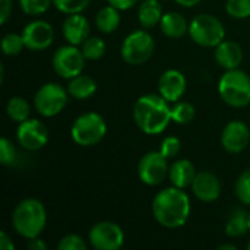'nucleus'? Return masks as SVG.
I'll return each mask as SVG.
<instances>
[{"label":"nucleus","instance_id":"f257e3e1","mask_svg":"<svg viewBox=\"0 0 250 250\" xmlns=\"http://www.w3.org/2000/svg\"><path fill=\"white\" fill-rule=\"evenodd\" d=\"M152 214L157 223L166 229H180L190 215V199L188 193L176 186L160 190L152 201Z\"/></svg>","mask_w":250,"mask_h":250},{"label":"nucleus","instance_id":"f03ea898","mask_svg":"<svg viewBox=\"0 0 250 250\" xmlns=\"http://www.w3.org/2000/svg\"><path fill=\"white\" fill-rule=\"evenodd\" d=\"M133 119L136 126L146 135L163 133L171 119V108L163 95L146 94L138 98L133 107Z\"/></svg>","mask_w":250,"mask_h":250},{"label":"nucleus","instance_id":"7ed1b4c3","mask_svg":"<svg viewBox=\"0 0 250 250\" xmlns=\"http://www.w3.org/2000/svg\"><path fill=\"white\" fill-rule=\"evenodd\" d=\"M47 224V212L44 205L34 198L21 201L12 214V226L15 231L23 239L38 237Z\"/></svg>","mask_w":250,"mask_h":250},{"label":"nucleus","instance_id":"20e7f679","mask_svg":"<svg viewBox=\"0 0 250 250\" xmlns=\"http://www.w3.org/2000/svg\"><path fill=\"white\" fill-rule=\"evenodd\" d=\"M218 94L221 100L236 108L250 104V76L239 69L227 70L218 82Z\"/></svg>","mask_w":250,"mask_h":250},{"label":"nucleus","instance_id":"39448f33","mask_svg":"<svg viewBox=\"0 0 250 250\" xmlns=\"http://www.w3.org/2000/svg\"><path fill=\"white\" fill-rule=\"evenodd\" d=\"M189 35L193 42L201 47H217L224 41L226 28L218 18L208 13H201L190 21Z\"/></svg>","mask_w":250,"mask_h":250},{"label":"nucleus","instance_id":"423d86ee","mask_svg":"<svg viewBox=\"0 0 250 250\" xmlns=\"http://www.w3.org/2000/svg\"><path fill=\"white\" fill-rule=\"evenodd\" d=\"M107 133V123L98 113L89 111L79 116L70 129L72 139L81 146H92L104 139Z\"/></svg>","mask_w":250,"mask_h":250},{"label":"nucleus","instance_id":"0eeeda50","mask_svg":"<svg viewBox=\"0 0 250 250\" xmlns=\"http://www.w3.org/2000/svg\"><path fill=\"white\" fill-rule=\"evenodd\" d=\"M155 42L149 32L133 31L129 34L122 44V57L126 63L132 66H139L146 63L154 54Z\"/></svg>","mask_w":250,"mask_h":250},{"label":"nucleus","instance_id":"6e6552de","mask_svg":"<svg viewBox=\"0 0 250 250\" xmlns=\"http://www.w3.org/2000/svg\"><path fill=\"white\" fill-rule=\"evenodd\" d=\"M69 100V92L62 85L48 82L38 88L34 97L35 110L44 117H54L63 111Z\"/></svg>","mask_w":250,"mask_h":250},{"label":"nucleus","instance_id":"1a4fd4ad","mask_svg":"<svg viewBox=\"0 0 250 250\" xmlns=\"http://www.w3.org/2000/svg\"><path fill=\"white\" fill-rule=\"evenodd\" d=\"M53 69L54 72L64 79H72L82 73L85 66V56L82 50L76 45H63L57 48L53 54Z\"/></svg>","mask_w":250,"mask_h":250},{"label":"nucleus","instance_id":"9d476101","mask_svg":"<svg viewBox=\"0 0 250 250\" xmlns=\"http://www.w3.org/2000/svg\"><path fill=\"white\" fill-rule=\"evenodd\" d=\"M89 243L97 250H119L125 243L122 227L113 221L97 223L89 230Z\"/></svg>","mask_w":250,"mask_h":250},{"label":"nucleus","instance_id":"9b49d317","mask_svg":"<svg viewBox=\"0 0 250 250\" xmlns=\"http://www.w3.org/2000/svg\"><path fill=\"white\" fill-rule=\"evenodd\" d=\"M167 160L168 158H166L160 151L145 154L138 164V176L141 182L148 186L161 185L166 180L170 170Z\"/></svg>","mask_w":250,"mask_h":250},{"label":"nucleus","instance_id":"f8f14e48","mask_svg":"<svg viewBox=\"0 0 250 250\" xmlns=\"http://www.w3.org/2000/svg\"><path fill=\"white\" fill-rule=\"evenodd\" d=\"M16 139L19 145L28 151H38L48 142V130L45 125L37 119H26L19 123Z\"/></svg>","mask_w":250,"mask_h":250},{"label":"nucleus","instance_id":"ddd939ff","mask_svg":"<svg viewBox=\"0 0 250 250\" xmlns=\"http://www.w3.org/2000/svg\"><path fill=\"white\" fill-rule=\"evenodd\" d=\"M23 44L28 50L42 51L48 48L54 40L53 26L45 21H32L21 32Z\"/></svg>","mask_w":250,"mask_h":250},{"label":"nucleus","instance_id":"4468645a","mask_svg":"<svg viewBox=\"0 0 250 250\" xmlns=\"http://www.w3.org/2000/svg\"><path fill=\"white\" fill-rule=\"evenodd\" d=\"M250 142V130L246 123L240 120L229 122L221 133V145L230 154L243 152Z\"/></svg>","mask_w":250,"mask_h":250},{"label":"nucleus","instance_id":"2eb2a0df","mask_svg":"<svg viewBox=\"0 0 250 250\" xmlns=\"http://www.w3.org/2000/svg\"><path fill=\"white\" fill-rule=\"evenodd\" d=\"M186 78L180 70L168 69L158 81V91L168 103H177L186 92Z\"/></svg>","mask_w":250,"mask_h":250},{"label":"nucleus","instance_id":"dca6fc26","mask_svg":"<svg viewBox=\"0 0 250 250\" xmlns=\"http://www.w3.org/2000/svg\"><path fill=\"white\" fill-rule=\"evenodd\" d=\"M195 196L202 202H214L221 195V182L211 171H199L192 183Z\"/></svg>","mask_w":250,"mask_h":250},{"label":"nucleus","instance_id":"f3484780","mask_svg":"<svg viewBox=\"0 0 250 250\" xmlns=\"http://www.w3.org/2000/svg\"><path fill=\"white\" fill-rule=\"evenodd\" d=\"M62 31H63L64 40L69 44L79 45L89 37L91 26L85 16H82L81 13H72L66 18Z\"/></svg>","mask_w":250,"mask_h":250},{"label":"nucleus","instance_id":"a211bd4d","mask_svg":"<svg viewBox=\"0 0 250 250\" xmlns=\"http://www.w3.org/2000/svg\"><path fill=\"white\" fill-rule=\"evenodd\" d=\"M215 60L226 70L237 69L243 60L242 47L234 41H223L215 47Z\"/></svg>","mask_w":250,"mask_h":250},{"label":"nucleus","instance_id":"6ab92c4d","mask_svg":"<svg viewBox=\"0 0 250 250\" xmlns=\"http://www.w3.org/2000/svg\"><path fill=\"white\" fill-rule=\"evenodd\" d=\"M196 168L192 161L189 160H177L170 166L168 170V177L173 186L186 189L188 186H192L195 177H196Z\"/></svg>","mask_w":250,"mask_h":250},{"label":"nucleus","instance_id":"aec40b11","mask_svg":"<svg viewBox=\"0 0 250 250\" xmlns=\"http://www.w3.org/2000/svg\"><path fill=\"white\" fill-rule=\"evenodd\" d=\"M161 32L168 38H182L186 32H189V25L186 18L177 12H167L163 15L160 22Z\"/></svg>","mask_w":250,"mask_h":250},{"label":"nucleus","instance_id":"412c9836","mask_svg":"<svg viewBox=\"0 0 250 250\" xmlns=\"http://www.w3.org/2000/svg\"><path fill=\"white\" fill-rule=\"evenodd\" d=\"M163 15V7L158 0H144L138 10L139 23L145 29H151L155 25H160Z\"/></svg>","mask_w":250,"mask_h":250},{"label":"nucleus","instance_id":"4be33fe9","mask_svg":"<svg viewBox=\"0 0 250 250\" xmlns=\"http://www.w3.org/2000/svg\"><path fill=\"white\" fill-rule=\"evenodd\" d=\"M95 91H97V82L86 75H78L69 79L67 92L75 100H88L95 94Z\"/></svg>","mask_w":250,"mask_h":250},{"label":"nucleus","instance_id":"5701e85b","mask_svg":"<svg viewBox=\"0 0 250 250\" xmlns=\"http://www.w3.org/2000/svg\"><path fill=\"white\" fill-rule=\"evenodd\" d=\"M95 25L104 34H110V32L116 31L117 26L120 25V13H119V9H116L111 4L100 9V12L95 16Z\"/></svg>","mask_w":250,"mask_h":250},{"label":"nucleus","instance_id":"b1692460","mask_svg":"<svg viewBox=\"0 0 250 250\" xmlns=\"http://www.w3.org/2000/svg\"><path fill=\"white\" fill-rule=\"evenodd\" d=\"M249 214L246 215L243 211L237 209L231 214L226 224V234L229 237H242L249 231Z\"/></svg>","mask_w":250,"mask_h":250},{"label":"nucleus","instance_id":"393cba45","mask_svg":"<svg viewBox=\"0 0 250 250\" xmlns=\"http://www.w3.org/2000/svg\"><path fill=\"white\" fill-rule=\"evenodd\" d=\"M29 111H31L29 104L22 97H12L7 101L6 113H7V116H9V119L12 122H16V123L25 122L29 117Z\"/></svg>","mask_w":250,"mask_h":250},{"label":"nucleus","instance_id":"a878e982","mask_svg":"<svg viewBox=\"0 0 250 250\" xmlns=\"http://www.w3.org/2000/svg\"><path fill=\"white\" fill-rule=\"evenodd\" d=\"M82 53L88 60H98L105 53V42L100 37H88L82 42Z\"/></svg>","mask_w":250,"mask_h":250},{"label":"nucleus","instance_id":"bb28decb","mask_svg":"<svg viewBox=\"0 0 250 250\" xmlns=\"http://www.w3.org/2000/svg\"><path fill=\"white\" fill-rule=\"evenodd\" d=\"M195 107L188 101H180L171 108V119L177 125H188L195 119Z\"/></svg>","mask_w":250,"mask_h":250},{"label":"nucleus","instance_id":"cd10ccee","mask_svg":"<svg viewBox=\"0 0 250 250\" xmlns=\"http://www.w3.org/2000/svg\"><path fill=\"white\" fill-rule=\"evenodd\" d=\"M25 47L21 34H6L1 40V50L6 56H16Z\"/></svg>","mask_w":250,"mask_h":250},{"label":"nucleus","instance_id":"c85d7f7f","mask_svg":"<svg viewBox=\"0 0 250 250\" xmlns=\"http://www.w3.org/2000/svg\"><path fill=\"white\" fill-rule=\"evenodd\" d=\"M53 4V0H19V6L23 13L29 16H37L42 15L50 9Z\"/></svg>","mask_w":250,"mask_h":250},{"label":"nucleus","instance_id":"c756f323","mask_svg":"<svg viewBox=\"0 0 250 250\" xmlns=\"http://www.w3.org/2000/svg\"><path fill=\"white\" fill-rule=\"evenodd\" d=\"M226 10L231 18L246 19L250 16V0H227Z\"/></svg>","mask_w":250,"mask_h":250},{"label":"nucleus","instance_id":"7c9ffc66","mask_svg":"<svg viewBox=\"0 0 250 250\" xmlns=\"http://www.w3.org/2000/svg\"><path fill=\"white\" fill-rule=\"evenodd\" d=\"M91 0H53V4L57 10L72 15V13H81L88 7Z\"/></svg>","mask_w":250,"mask_h":250},{"label":"nucleus","instance_id":"2f4dec72","mask_svg":"<svg viewBox=\"0 0 250 250\" xmlns=\"http://www.w3.org/2000/svg\"><path fill=\"white\" fill-rule=\"evenodd\" d=\"M236 196L240 202L250 205V170H246L240 174L236 182Z\"/></svg>","mask_w":250,"mask_h":250},{"label":"nucleus","instance_id":"473e14b6","mask_svg":"<svg viewBox=\"0 0 250 250\" xmlns=\"http://www.w3.org/2000/svg\"><path fill=\"white\" fill-rule=\"evenodd\" d=\"M86 248L85 240L78 234H67L57 245L59 250H86Z\"/></svg>","mask_w":250,"mask_h":250},{"label":"nucleus","instance_id":"72a5a7b5","mask_svg":"<svg viewBox=\"0 0 250 250\" xmlns=\"http://www.w3.org/2000/svg\"><path fill=\"white\" fill-rule=\"evenodd\" d=\"M180 148H182V144H180V139L179 138H176V136H167L161 142L160 152L166 158H173V157H176L180 152Z\"/></svg>","mask_w":250,"mask_h":250},{"label":"nucleus","instance_id":"f704fd0d","mask_svg":"<svg viewBox=\"0 0 250 250\" xmlns=\"http://www.w3.org/2000/svg\"><path fill=\"white\" fill-rule=\"evenodd\" d=\"M15 146L13 144L7 139V138H1L0 139V163L3 166H9L15 161Z\"/></svg>","mask_w":250,"mask_h":250},{"label":"nucleus","instance_id":"c9c22d12","mask_svg":"<svg viewBox=\"0 0 250 250\" xmlns=\"http://www.w3.org/2000/svg\"><path fill=\"white\" fill-rule=\"evenodd\" d=\"M12 13V0H0V22L4 25Z\"/></svg>","mask_w":250,"mask_h":250},{"label":"nucleus","instance_id":"e433bc0d","mask_svg":"<svg viewBox=\"0 0 250 250\" xmlns=\"http://www.w3.org/2000/svg\"><path fill=\"white\" fill-rule=\"evenodd\" d=\"M107 1H108V4L114 6L119 10H127V9L133 7L139 0H107Z\"/></svg>","mask_w":250,"mask_h":250},{"label":"nucleus","instance_id":"4c0bfd02","mask_svg":"<svg viewBox=\"0 0 250 250\" xmlns=\"http://www.w3.org/2000/svg\"><path fill=\"white\" fill-rule=\"evenodd\" d=\"M0 249L1 250H13L15 249V245L12 243V240L9 239V236L1 231L0 233Z\"/></svg>","mask_w":250,"mask_h":250},{"label":"nucleus","instance_id":"58836bf2","mask_svg":"<svg viewBox=\"0 0 250 250\" xmlns=\"http://www.w3.org/2000/svg\"><path fill=\"white\" fill-rule=\"evenodd\" d=\"M28 249L29 250H45L47 249V245L41 240V239H38V237H35V239H31L29 240V243H28Z\"/></svg>","mask_w":250,"mask_h":250},{"label":"nucleus","instance_id":"ea45409f","mask_svg":"<svg viewBox=\"0 0 250 250\" xmlns=\"http://www.w3.org/2000/svg\"><path fill=\"white\" fill-rule=\"evenodd\" d=\"M177 4H180V6H183V7H193V6H196V4H199L202 0H174Z\"/></svg>","mask_w":250,"mask_h":250},{"label":"nucleus","instance_id":"a19ab883","mask_svg":"<svg viewBox=\"0 0 250 250\" xmlns=\"http://www.w3.org/2000/svg\"><path fill=\"white\" fill-rule=\"evenodd\" d=\"M237 248L234 245H221L218 246V250H236Z\"/></svg>","mask_w":250,"mask_h":250},{"label":"nucleus","instance_id":"79ce46f5","mask_svg":"<svg viewBox=\"0 0 250 250\" xmlns=\"http://www.w3.org/2000/svg\"><path fill=\"white\" fill-rule=\"evenodd\" d=\"M249 229H250V212H249Z\"/></svg>","mask_w":250,"mask_h":250},{"label":"nucleus","instance_id":"37998d69","mask_svg":"<svg viewBox=\"0 0 250 250\" xmlns=\"http://www.w3.org/2000/svg\"><path fill=\"white\" fill-rule=\"evenodd\" d=\"M248 249H249V250H250V243H249V245H248Z\"/></svg>","mask_w":250,"mask_h":250}]
</instances>
